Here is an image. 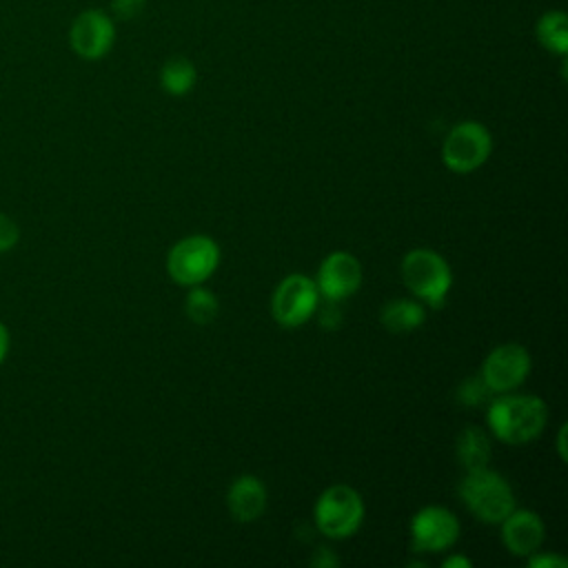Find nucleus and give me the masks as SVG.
<instances>
[{
    "mask_svg": "<svg viewBox=\"0 0 568 568\" xmlns=\"http://www.w3.org/2000/svg\"><path fill=\"white\" fill-rule=\"evenodd\" d=\"M548 422V406L539 395L499 393L493 395L486 410L488 430L508 446H524L537 439Z\"/></svg>",
    "mask_w": 568,
    "mask_h": 568,
    "instance_id": "nucleus-1",
    "label": "nucleus"
},
{
    "mask_svg": "<svg viewBox=\"0 0 568 568\" xmlns=\"http://www.w3.org/2000/svg\"><path fill=\"white\" fill-rule=\"evenodd\" d=\"M402 280L424 306L439 308L453 286V271L444 255L433 248H413L402 257Z\"/></svg>",
    "mask_w": 568,
    "mask_h": 568,
    "instance_id": "nucleus-2",
    "label": "nucleus"
},
{
    "mask_svg": "<svg viewBox=\"0 0 568 568\" xmlns=\"http://www.w3.org/2000/svg\"><path fill=\"white\" fill-rule=\"evenodd\" d=\"M457 493L464 506L484 524H499L515 508L513 486L490 468L466 473Z\"/></svg>",
    "mask_w": 568,
    "mask_h": 568,
    "instance_id": "nucleus-3",
    "label": "nucleus"
},
{
    "mask_svg": "<svg viewBox=\"0 0 568 568\" xmlns=\"http://www.w3.org/2000/svg\"><path fill=\"white\" fill-rule=\"evenodd\" d=\"M315 528L328 539H348L364 521V499L348 484L328 486L313 506Z\"/></svg>",
    "mask_w": 568,
    "mask_h": 568,
    "instance_id": "nucleus-4",
    "label": "nucleus"
},
{
    "mask_svg": "<svg viewBox=\"0 0 568 568\" xmlns=\"http://www.w3.org/2000/svg\"><path fill=\"white\" fill-rule=\"evenodd\" d=\"M220 264V246L213 237L195 233L175 242L166 255L169 277L180 286L204 284Z\"/></svg>",
    "mask_w": 568,
    "mask_h": 568,
    "instance_id": "nucleus-5",
    "label": "nucleus"
},
{
    "mask_svg": "<svg viewBox=\"0 0 568 568\" xmlns=\"http://www.w3.org/2000/svg\"><path fill=\"white\" fill-rule=\"evenodd\" d=\"M493 151L490 131L477 120L457 122L442 144V162L453 173H473Z\"/></svg>",
    "mask_w": 568,
    "mask_h": 568,
    "instance_id": "nucleus-6",
    "label": "nucleus"
},
{
    "mask_svg": "<svg viewBox=\"0 0 568 568\" xmlns=\"http://www.w3.org/2000/svg\"><path fill=\"white\" fill-rule=\"evenodd\" d=\"M317 304L320 291L315 280L302 273H291L275 286L271 297V313L280 326L297 328L315 315Z\"/></svg>",
    "mask_w": 568,
    "mask_h": 568,
    "instance_id": "nucleus-7",
    "label": "nucleus"
},
{
    "mask_svg": "<svg viewBox=\"0 0 568 568\" xmlns=\"http://www.w3.org/2000/svg\"><path fill=\"white\" fill-rule=\"evenodd\" d=\"M530 366H532V359L526 346L517 342H506L495 346L484 357L479 375L486 382V386L493 390V395H499V393L519 388L526 382Z\"/></svg>",
    "mask_w": 568,
    "mask_h": 568,
    "instance_id": "nucleus-8",
    "label": "nucleus"
},
{
    "mask_svg": "<svg viewBox=\"0 0 568 568\" xmlns=\"http://www.w3.org/2000/svg\"><path fill=\"white\" fill-rule=\"evenodd\" d=\"M408 530L415 552H439L459 539L462 526L453 510L444 506H424L410 517Z\"/></svg>",
    "mask_w": 568,
    "mask_h": 568,
    "instance_id": "nucleus-9",
    "label": "nucleus"
},
{
    "mask_svg": "<svg viewBox=\"0 0 568 568\" xmlns=\"http://www.w3.org/2000/svg\"><path fill=\"white\" fill-rule=\"evenodd\" d=\"M71 49L84 60L104 58L115 42L113 20L100 9H87L75 16L69 31Z\"/></svg>",
    "mask_w": 568,
    "mask_h": 568,
    "instance_id": "nucleus-10",
    "label": "nucleus"
},
{
    "mask_svg": "<svg viewBox=\"0 0 568 568\" xmlns=\"http://www.w3.org/2000/svg\"><path fill=\"white\" fill-rule=\"evenodd\" d=\"M362 284V264L348 251H333L317 268L315 286L320 297L342 302L351 297Z\"/></svg>",
    "mask_w": 568,
    "mask_h": 568,
    "instance_id": "nucleus-11",
    "label": "nucleus"
},
{
    "mask_svg": "<svg viewBox=\"0 0 568 568\" xmlns=\"http://www.w3.org/2000/svg\"><path fill=\"white\" fill-rule=\"evenodd\" d=\"M501 541L506 550L515 557H528L539 550L544 541V521L535 510L513 508L501 521Z\"/></svg>",
    "mask_w": 568,
    "mask_h": 568,
    "instance_id": "nucleus-12",
    "label": "nucleus"
},
{
    "mask_svg": "<svg viewBox=\"0 0 568 568\" xmlns=\"http://www.w3.org/2000/svg\"><path fill=\"white\" fill-rule=\"evenodd\" d=\"M268 493L260 477L255 475H240L229 484L226 490V508L235 521L248 524L262 517L266 510Z\"/></svg>",
    "mask_w": 568,
    "mask_h": 568,
    "instance_id": "nucleus-13",
    "label": "nucleus"
},
{
    "mask_svg": "<svg viewBox=\"0 0 568 568\" xmlns=\"http://www.w3.org/2000/svg\"><path fill=\"white\" fill-rule=\"evenodd\" d=\"M493 448H490V437L484 428L479 426H464L457 433L455 439V457L459 462V466H464L466 473L470 470H479V468H488Z\"/></svg>",
    "mask_w": 568,
    "mask_h": 568,
    "instance_id": "nucleus-14",
    "label": "nucleus"
},
{
    "mask_svg": "<svg viewBox=\"0 0 568 568\" xmlns=\"http://www.w3.org/2000/svg\"><path fill=\"white\" fill-rule=\"evenodd\" d=\"M426 320V306L415 297H397L382 306L379 322L390 333H410Z\"/></svg>",
    "mask_w": 568,
    "mask_h": 568,
    "instance_id": "nucleus-15",
    "label": "nucleus"
},
{
    "mask_svg": "<svg viewBox=\"0 0 568 568\" xmlns=\"http://www.w3.org/2000/svg\"><path fill=\"white\" fill-rule=\"evenodd\" d=\"M535 33L539 44L550 53H557V55L568 53V16L564 11L559 9L546 11L537 22Z\"/></svg>",
    "mask_w": 568,
    "mask_h": 568,
    "instance_id": "nucleus-16",
    "label": "nucleus"
},
{
    "mask_svg": "<svg viewBox=\"0 0 568 568\" xmlns=\"http://www.w3.org/2000/svg\"><path fill=\"white\" fill-rule=\"evenodd\" d=\"M197 80L195 64L184 55L169 58L160 69V84L169 95H186Z\"/></svg>",
    "mask_w": 568,
    "mask_h": 568,
    "instance_id": "nucleus-17",
    "label": "nucleus"
},
{
    "mask_svg": "<svg viewBox=\"0 0 568 568\" xmlns=\"http://www.w3.org/2000/svg\"><path fill=\"white\" fill-rule=\"evenodd\" d=\"M184 311H186V317L193 322V324H211L217 313H220V302H217V295L204 286H189V295H186V302H184Z\"/></svg>",
    "mask_w": 568,
    "mask_h": 568,
    "instance_id": "nucleus-18",
    "label": "nucleus"
},
{
    "mask_svg": "<svg viewBox=\"0 0 568 568\" xmlns=\"http://www.w3.org/2000/svg\"><path fill=\"white\" fill-rule=\"evenodd\" d=\"M490 399H493V390L486 386L479 373L466 377L457 388V402L464 406H479Z\"/></svg>",
    "mask_w": 568,
    "mask_h": 568,
    "instance_id": "nucleus-19",
    "label": "nucleus"
},
{
    "mask_svg": "<svg viewBox=\"0 0 568 568\" xmlns=\"http://www.w3.org/2000/svg\"><path fill=\"white\" fill-rule=\"evenodd\" d=\"M20 240V226L4 213H0V253L11 251Z\"/></svg>",
    "mask_w": 568,
    "mask_h": 568,
    "instance_id": "nucleus-20",
    "label": "nucleus"
},
{
    "mask_svg": "<svg viewBox=\"0 0 568 568\" xmlns=\"http://www.w3.org/2000/svg\"><path fill=\"white\" fill-rule=\"evenodd\" d=\"M528 566L530 568H568V559L555 552H532L528 555Z\"/></svg>",
    "mask_w": 568,
    "mask_h": 568,
    "instance_id": "nucleus-21",
    "label": "nucleus"
},
{
    "mask_svg": "<svg viewBox=\"0 0 568 568\" xmlns=\"http://www.w3.org/2000/svg\"><path fill=\"white\" fill-rule=\"evenodd\" d=\"M315 313L320 315V324L324 328H337V324L342 320V311L337 308V302H333V300H324V304H317Z\"/></svg>",
    "mask_w": 568,
    "mask_h": 568,
    "instance_id": "nucleus-22",
    "label": "nucleus"
},
{
    "mask_svg": "<svg viewBox=\"0 0 568 568\" xmlns=\"http://www.w3.org/2000/svg\"><path fill=\"white\" fill-rule=\"evenodd\" d=\"M144 2L146 0H111V7H113V13L118 18L129 20V18H135V16L142 13Z\"/></svg>",
    "mask_w": 568,
    "mask_h": 568,
    "instance_id": "nucleus-23",
    "label": "nucleus"
},
{
    "mask_svg": "<svg viewBox=\"0 0 568 568\" xmlns=\"http://www.w3.org/2000/svg\"><path fill=\"white\" fill-rule=\"evenodd\" d=\"M311 564L313 566H320V568H328V566H335L339 564V559L331 552V548H317L311 557Z\"/></svg>",
    "mask_w": 568,
    "mask_h": 568,
    "instance_id": "nucleus-24",
    "label": "nucleus"
},
{
    "mask_svg": "<svg viewBox=\"0 0 568 568\" xmlns=\"http://www.w3.org/2000/svg\"><path fill=\"white\" fill-rule=\"evenodd\" d=\"M9 346H11V335H9V328H7V326L0 322V364L7 359Z\"/></svg>",
    "mask_w": 568,
    "mask_h": 568,
    "instance_id": "nucleus-25",
    "label": "nucleus"
},
{
    "mask_svg": "<svg viewBox=\"0 0 568 568\" xmlns=\"http://www.w3.org/2000/svg\"><path fill=\"white\" fill-rule=\"evenodd\" d=\"M442 566L444 568H470V561L466 557H462V555H453V557L444 559Z\"/></svg>",
    "mask_w": 568,
    "mask_h": 568,
    "instance_id": "nucleus-26",
    "label": "nucleus"
},
{
    "mask_svg": "<svg viewBox=\"0 0 568 568\" xmlns=\"http://www.w3.org/2000/svg\"><path fill=\"white\" fill-rule=\"evenodd\" d=\"M557 453H559V459L564 462L566 459V424H561L557 435Z\"/></svg>",
    "mask_w": 568,
    "mask_h": 568,
    "instance_id": "nucleus-27",
    "label": "nucleus"
}]
</instances>
